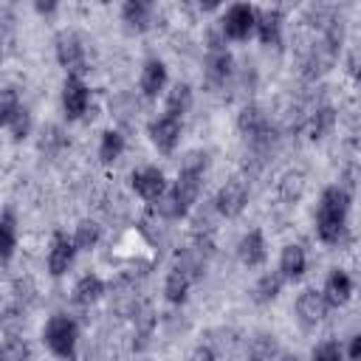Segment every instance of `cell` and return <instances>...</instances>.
<instances>
[{"label":"cell","mask_w":361,"mask_h":361,"mask_svg":"<svg viewBox=\"0 0 361 361\" xmlns=\"http://www.w3.org/2000/svg\"><path fill=\"white\" fill-rule=\"evenodd\" d=\"M42 338L54 355L71 358L76 350V322L65 313H54L42 327Z\"/></svg>","instance_id":"6da1fadb"},{"label":"cell","mask_w":361,"mask_h":361,"mask_svg":"<svg viewBox=\"0 0 361 361\" xmlns=\"http://www.w3.org/2000/svg\"><path fill=\"white\" fill-rule=\"evenodd\" d=\"M220 31L228 39H245L254 31V8L248 3H234L220 20Z\"/></svg>","instance_id":"7a4b0ae2"},{"label":"cell","mask_w":361,"mask_h":361,"mask_svg":"<svg viewBox=\"0 0 361 361\" xmlns=\"http://www.w3.org/2000/svg\"><path fill=\"white\" fill-rule=\"evenodd\" d=\"M248 203V186L243 180H228L220 186L217 197H214V209L223 217H237Z\"/></svg>","instance_id":"3957f363"},{"label":"cell","mask_w":361,"mask_h":361,"mask_svg":"<svg viewBox=\"0 0 361 361\" xmlns=\"http://www.w3.org/2000/svg\"><path fill=\"white\" fill-rule=\"evenodd\" d=\"M90 104V90L79 76H68L62 85V107L68 118H79Z\"/></svg>","instance_id":"277c9868"},{"label":"cell","mask_w":361,"mask_h":361,"mask_svg":"<svg viewBox=\"0 0 361 361\" xmlns=\"http://www.w3.org/2000/svg\"><path fill=\"white\" fill-rule=\"evenodd\" d=\"M149 138L152 144L161 149V152H172L180 141V118H172V116H158L152 124H149Z\"/></svg>","instance_id":"5b68a950"},{"label":"cell","mask_w":361,"mask_h":361,"mask_svg":"<svg viewBox=\"0 0 361 361\" xmlns=\"http://www.w3.org/2000/svg\"><path fill=\"white\" fill-rule=\"evenodd\" d=\"M133 189L144 197V200H158L164 192H166V180H164V172L158 166H144V169H135L133 172Z\"/></svg>","instance_id":"8992f818"},{"label":"cell","mask_w":361,"mask_h":361,"mask_svg":"<svg viewBox=\"0 0 361 361\" xmlns=\"http://www.w3.org/2000/svg\"><path fill=\"white\" fill-rule=\"evenodd\" d=\"M56 59L62 68H71V71H79L82 62H85V45L82 39L73 34V31H62L56 37Z\"/></svg>","instance_id":"52a82bcc"},{"label":"cell","mask_w":361,"mask_h":361,"mask_svg":"<svg viewBox=\"0 0 361 361\" xmlns=\"http://www.w3.org/2000/svg\"><path fill=\"white\" fill-rule=\"evenodd\" d=\"M73 254H76L73 240H68L62 231H56L54 240H51V251H48V271H51L54 276H62V274L71 268Z\"/></svg>","instance_id":"ba28073f"},{"label":"cell","mask_w":361,"mask_h":361,"mask_svg":"<svg viewBox=\"0 0 361 361\" xmlns=\"http://www.w3.org/2000/svg\"><path fill=\"white\" fill-rule=\"evenodd\" d=\"M347 212H350V192L344 186H327L322 192V203H319V214L316 217L347 220Z\"/></svg>","instance_id":"9c48e42d"},{"label":"cell","mask_w":361,"mask_h":361,"mask_svg":"<svg viewBox=\"0 0 361 361\" xmlns=\"http://www.w3.org/2000/svg\"><path fill=\"white\" fill-rule=\"evenodd\" d=\"M237 127H240V133H243L245 138H251V141H265V135H268V118H265V113H262L257 104H245V107L240 110Z\"/></svg>","instance_id":"30bf717a"},{"label":"cell","mask_w":361,"mask_h":361,"mask_svg":"<svg viewBox=\"0 0 361 361\" xmlns=\"http://www.w3.org/2000/svg\"><path fill=\"white\" fill-rule=\"evenodd\" d=\"M324 307H327V305H324L322 293L313 290V288L302 290L299 299H296V316H299V322H302L305 327H316V324L322 322V316H324Z\"/></svg>","instance_id":"8fae6325"},{"label":"cell","mask_w":361,"mask_h":361,"mask_svg":"<svg viewBox=\"0 0 361 361\" xmlns=\"http://www.w3.org/2000/svg\"><path fill=\"white\" fill-rule=\"evenodd\" d=\"M237 254H240L243 265H248V268H257V265H262V262H265V257H268L262 231H259V228L248 231V234L240 240V245H237Z\"/></svg>","instance_id":"7c38bea8"},{"label":"cell","mask_w":361,"mask_h":361,"mask_svg":"<svg viewBox=\"0 0 361 361\" xmlns=\"http://www.w3.org/2000/svg\"><path fill=\"white\" fill-rule=\"evenodd\" d=\"M254 28H257V34H259V39L265 45H276L279 42V31H282V14H279V8L254 11Z\"/></svg>","instance_id":"4fadbf2b"},{"label":"cell","mask_w":361,"mask_h":361,"mask_svg":"<svg viewBox=\"0 0 361 361\" xmlns=\"http://www.w3.org/2000/svg\"><path fill=\"white\" fill-rule=\"evenodd\" d=\"M166 85V65L161 59H147L141 68V93L147 99H155Z\"/></svg>","instance_id":"5bb4252c"},{"label":"cell","mask_w":361,"mask_h":361,"mask_svg":"<svg viewBox=\"0 0 361 361\" xmlns=\"http://www.w3.org/2000/svg\"><path fill=\"white\" fill-rule=\"evenodd\" d=\"M350 293H353V279L344 271H333L327 276V282H324L322 299H324V305H336L338 307V305H344L350 299Z\"/></svg>","instance_id":"9a60e30c"},{"label":"cell","mask_w":361,"mask_h":361,"mask_svg":"<svg viewBox=\"0 0 361 361\" xmlns=\"http://www.w3.org/2000/svg\"><path fill=\"white\" fill-rule=\"evenodd\" d=\"M200 178L203 175H189V172H178V180L172 186V195L178 197L180 209L189 212V206L197 200V192H200Z\"/></svg>","instance_id":"2e32d148"},{"label":"cell","mask_w":361,"mask_h":361,"mask_svg":"<svg viewBox=\"0 0 361 361\" xmlns=\"http://www.w3.org/2000/svg\"><path fill=\"white\" fill-rule=\"evenodd\" d=\"M305 265H307V257H305L302 245L290 243V245L282 248V257H279V271H282V276L299 279V276L305 274Z\"/></svg>","instance_id":"e0dca14e"},{"label":"cell","mask_w":361,"mask_h":361,"mask_svg":"<svg viewBox=\"0 0 361 361\" xmlns=\"http://www.w3.org/2000/svg\"><path fill=\"white\" fill-rule=\"evenodd\" d=\"M231 65H234V59H231V54L226 48L209 51V59H206V76H209V82H214V85L226 82L228 73H231Z\"/></svg>","instance_id":"ac0fdd59"},{"label":"cell","mask_w":361,"mask_h":361,"mask_svg":"<svg viewBox=\"0 0 361 361\" xmlns=\"http://www.w3.org/2000/svg\"><path fill=\"white\" fill-rule=\"evenodd\" d=\"M189 107H192V87H189L186 82H178V85L166 93V116L180 118Z\"/></svg>","instance_id":"d6986e66"},{"label":"cell","mask_w":361,"mask_h":361,"mask_svg":"<svg viewBox=\"0 0 361 361\" xmlns=\"http://www.w3.org/2000/svg\"><path fill=\"white\" fill-rule=\"evenodd\" d=\"M102 293H104V282L99 276H93V274H85L73 285V302H79V305H93Z\"/></svg>","instance_id":"ffe728a7"},{"label":"cell","mask_w":361,"mask_h":361,"mask_svg":"<svg viewBox=\"0 0 361 361\" xmlns=\"http://www.w3.org/2000/svg\"><path fill=\"white\" fill-rule=\"evenodd\" d=\"M149 14H152V6L144 3V0H130V3H124V8H121L124 23H127L130 28H135V31H144V28L149 25Z\"/></svg>","instance_id":"44dd1931"},{"label":"cell","mask_w":361,"mask_h":361,"mask_svg":"<svg viewBox=\"0 0 361 361\" xmlns=\"http://www.w3.org/2000/svg\"><path fill=\"white\" fill-rule=\"evenodd\" d=\"M189 274L183 271V268H175V271H169V276H166V285H164V293H166V299L172 302V305H180V302H186V293H189Z\"/></svg>","instance_id":"7402d4cb"},{"label":"cell","mask_w":361,"mask_h":361,"mask_svg":"<svg viewBox=\"0 0 361 361\" xmlns=\"http://www.w3.org/2000/svg\"><path fill=\"white\" fill-rule=\"evenodd\" d=\"M121 152H124V135L118 130H104L102 133V144H99L102 164H113L116 158H121Z\"/></svg>","instance_id":"603a6c76"},{"label":"cell","mask_w":361,"mask_h":361,"mask_svg":"<svg viewBox=\"0 0 361 361\" xmlns=\"http://www.w3.org/2000/svg\"><path fill=\"white\" fill-rule=\"evenodd\" d=\"M333 124H336V110H333V107H319V110L310 116V121H307V133H310V138L316 141V138H324V135L333 130Z\"/></svg>","instance_id":"cb8c5ba5"},{"label":"cell","mask_w":361,"mask_h":361,"mask_svg":"<svg viewBox=\"0 0 361 361\" xmlns=\"http://www.w3.org/2000/svg\"><path fill=\"white\" fill-rule=\"evenodd\" d=\"M347 220H336V217H316V231H319V240L322 243H327V245H336L341 237H344V231H347V226H344Z\"/></svg>","instance_id":"d4e9b609"},{"label":"cell","mask_w":361,"mask_h":361,"mask_svg":"<svg viewBox=\"0 0 361 361\" xmlns=\"http://www.w3.org/2000/svg\"><path fill=\"white\" fill-rule=\"evenodd\" d=\"M282 274H262L254 285V299L257 302H271L279 296V288H282Z\"/></svg>","instance_id":"484cf974"},{"label":"cell","mask_w":361,"mask_h":361,"mask_svg":"<svg viewBox=\"0 0 361 361\" xmlns=\"http://www.w3.org/2000/svg\"><path fill=\"white\" fill-rule=\"evenodd\" d=\"M302 192H305V178H302L299 172H288V175L279 180V197H282L285 203L299 200Z\"/></svg>","instance_id":"4316f807"},{"label":"cell","mask_w":361,"mask_h":361,"mask_svg":"<svg viewBox=\"0 0 361 361\" xmlns=\"http://www.w3.org/2000/svg\"><path fill=\"white\" fill-rule=\"evenodd\" d=\"M20 107H23V104H20L17 90H11V87L0 90V124H3V127H8V124H11V118L17 116V110H20Z\"/></svg>","instance_id":"83f0119b"},{"label":"cell","mask_w":361,"mask_h":361,"mask_svg":"<svg viewBox=\"0 0 361 361\" xmlns=\"http://www.w3.org/2000/svg\"><path fill=\"white\" fill-rule=\"evenodd\" d=\"M99 226L93 223V220H82L79 226H76V234H73V245L76 248H93L96 243H99Z\"/></svg>","instance_id":"f1b7e54d"},{"label":"cell","mask_w":361,"mask_h":361,"mask_svg":"<svg viewBox=\"0 0 361 361\" xmlns=\"http://www.w3.org/2000/svg\"><path fill=\"white\" fill-rule=\"evenodd\" d=\"M25 358H28L25 341L17 338V336H8L3 341V347H0V361H25Z\"/></svg>","instance_id":"f546056e"},{"label":"cell","mask_w":361,"mask_h":361,"mask_svg":"<svg viewBox=\"0 0 361 361\" xmlns=\"http://www.w3.org/2000/svg\"><path fill=\"white\" fill-rule=\"evenodd\" d=\"M206 164H209V155H206L203 149H192V152L183 158V164H180V172H189V175H203Z\"/></svg>","instance_id":"4dcf8cb0"},{"label":"cell","mask_w":361,"mask_h":361,"mask_svg":"<svg viewBox=\"0 0 361 361\" xmlns=\"http://www.w3.org/2000/svg\"><path fill=\"white\" fill-rule=\"evenodd\" d=\"M310 361H341V347L336 341H322L319 347H313Z\"/></svg>","instance_id":"1f68e13d"},{"label":"cell","mask_w":361,"mask_h":361,"mask_svg":"<svg viewBox=\"0 0 361 361\" xmlns=\"http://www.w3.org/2000/svg\"><path fill=\"white\" fill-rule=\"evenodd\" d=\"M8 130H11V135H14L17 141L28 135V130H31V116H28V110H25V107H20V110H17V116L11 118Z\"/></svg>","instance_id":"d6a6232c"},{"label":"cell","mask_w":361,"mask_h":361,"mask_svg":"<svg viewBox=\"0 0 361 361\" xmlns=\"http://www.w3.org/2000/svg\"><path fill=\"white\" fill-rule=\"evenodd\" d=\"M14 228H11V223H0V259H8L11 254H14Z\"/></svg>","instance_id":"836d02e7"},{"label":"cell","mask_w":361,"mask_h":361,"mask_svg":"<svg viewBox=\"0 0 361 361\" xmlns=\"http://www.w3.org/2000/svg\"><path fill=\"white\" fill-rule=\"evenodd\" d=\"M65 144V138H62V133L56 130V127H48V133H42V141H39V147L42 149H56V147H62Z\"/></svg>","instance_id":"e575fe53"},{"label":"cell","mask_w":361,"mask_h":361,"mask_svg":"<svg viewBox=\"0 0 361 361\" xmlns=\"http://www.w3.org/2000/svg\"><path fill=\"white\" fill-rule=\"evenodd\" d=\"M192 361H214L212 347H197V350L192 353Z\"/></svg>","instance_id":"d590c367"},{"label":"cell","mask_w":361,"mask_h":361,"mask_svg":"<svg viewBox=\"0 0 361 361\" xmlns=\"http://www.w3.org/2000/svg\"><path fill=\"white\" fill-rule=\"evenodd\" d=\"M361 358V336H353L350 338V361H358Z\"/></svg>","instance_id":"8d00e7d4"},{"label":"cell","mask_w":361,"mask_h":361,"mask_svg":"<svg viewBox=\"0 0 361 361\" xmlns=\"http://www.w3.org/2000/svg\"><path fill=\"white\" fill-rule=\"evenodd\" d=\"M54 8H56L54 3H37V11H42V14H45V11H54Z\"/></svg>","instance_id":"74e56055"}]
</instances>
